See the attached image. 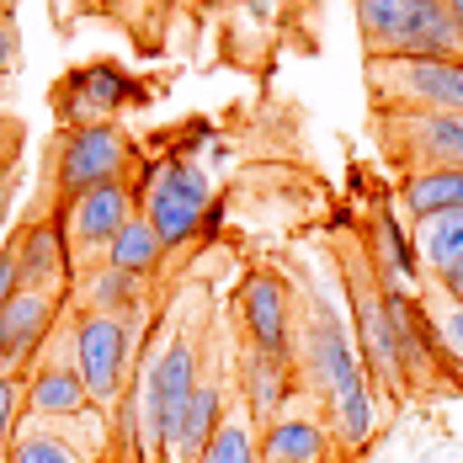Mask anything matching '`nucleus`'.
<instances>
[{"label":"nucleus","instance_id":"obj_1","mask_svg":"<svg viewBox=\"0 0 463 463\" xmlns=\"http://www.w3.org/2000/svg\"><path fill=\"white\" fill-rule=\"evenodd\" d=\"M197 383H203V357H197V341L186 330L144 357V368L128 383L134 405H139V458L144 463H165L171 442H176V426H182V411Z\"/></svg>","mask_w":463,"mask_h":463},{"label":"nucleus","instance_id":"obj_2","mask_svg":"<svg viewBox=\"0 0 463 463\" xmlns=\"http://www.w3.org/2000/svg\"><path fill=\"white\" fill-rule=\"evenodd\" d=\"M368 59H463V27L448 0H357Z\"/></svg>","mask_w":463,"mask_h":463},{"label":"nucleus","instance_id":"obj_3","mask_svg":"<svg viewBox=\"0 0 463 463\" xmlns=\"http://www.w3.org/2000/svg\"><path fill=\"white\" fill-rule=\"evenodd\" d=\"M346 298H352V335H357V357L368 373L373 394L383 405L405 400V373H400V346H394V320L383 304V282L373 272L368 250L346 256Z\"/></svg>","mask_w":463,"mask_h":463},{"label":"nucleus","instance_id":"obj_4","mask_svg":"<svg viewBox=\"0 0 463 463\" xmlns=\"http://www.w3.org/2000/svg\"><path fill=\"white\" fill-rule=\"evenodd\" d=\"M134 192H139V213L149 219V230L160 234L165 250H182L186 240H197L203 224H208V208H213V182L192 160H155V165H144Z\"/></svg>","mask_w":463,"mask_h":463},{"label":"nucleus","instance_id":"obj_5","mask_svg":"<svg viewBox=\"0 0 463 463\" xmlns=\"http://www.w3.org/2000/svg\"><path fill=\"white\" fill-rule=\"evenodd\" d=\"M134 346H139V320H118L96 309H80L70 320V357L86 378L96 411H118L123 389L134 383Z\"/></svg>","mask_w":463,"mask_h":463},{"label":"nucleus","instance_id":"obj_6","mask_svg":"<svg viewBox=\"0 0 463 463\" xmlns=\"http://www.w3.org/2000/svg\"><path fill=\"white\" fill-rule=\"evenodd\" d=\"M378 144L405 171H463V112L378 107Z\"/></svg>","mask_w":463,"mask_h":463},{"label":"nucleus","instance_id":"obj_7","mask_svg":"<svg viewBox=\"0 0 463 463\" xmlns=\"http://www.w3.org/2000/svg\"><path fill=\"white\" fill-rule=\"evenodd\" d=\"M134 165V139L118 123H86V128H64L53 149V186L59 203L75 192H91L107 182H128Z\"/></svg>","mask_w":463,"mask_h":463},{"label":"nucleus","instance_id":"obj_8","mask_svg":"<svg viewBox=\"0 0 463 463\" xmlns=\"http://www.w3.org/2000/svg\"><path fill=\"white\" fill-rule=\"evenodd\" d=\"M378 107L463 112V59H368Z\"/></svg>","mask_w":463,"mask_h":463},{"label":"nucleus","instance_id":"obj_9","mask_svg":"<svg viewBox=\"0 0 463 463\" xmlns=\"http://www.w3.org/2000/svg\"><path fill=\"white\" fill-rule=\"evenodd\" d=\"M298 373H304V383H309L320 400H335V394H346V389L368 383L363 357H357V335H352V325L341 320L325 298H315V309H309L304 341H298Z\"/></svg>","mask_w":463,"mask_h":463},{"label":"nucleus","instance_id":"obj_10","mask_svg":"<svg viewBox=\"0 0 463 463\" xmlns=\"http://www.w3.org/2000/svg\"><path fill=\"white\" fill-rule=\"evenodd\" d=\"M240 330H245V346L293 363L298 330H293V304H288V288L278 272H250L240 282Z\"/></svg>","mask_w":463,"mask_h":463},{"label":"nucleus","instance_id":"obj_11","mask_svg":"<svg viewBox=\"0 0 463 463\" xmlns=\"http://www.w3.org/2000/svg\"><path fill=\"white\" fill-rule=\"evenodd\" d=\"M134 213H139L134 182H107V186L75 192V197L59 203V224H64L70 250H107V240L123 230Z\"/></svg>","mask_w":463,"mask_h":463},{"label":"nucleus","instance_id":"obj_12","mask_svg":"<svg viewBox=\"0 0 463 463\" xmlns=\"http://www.w3.org/2000/svg\"><path fill=\"white\" fill-rule=\"evenodd\" d=\"M11 256H16V278H22L27 293L59 298V293L70 288V261H75V250H70L59 219H33V224H22L16 240H11Z\"/></svg>","mask_w":463,"mask_h":463},{"label":"nucleus","instance_id":"obj_13","mask_svg":"<svg viewBox=\"0 0 463 463\" xmlns=\"http://www.w3.org/2000/svg\"><path fill=\"white\" fill-rule=\"evenodd\" d=\"M128 96H134V80H128L118 64H86V70H75V75L59 86L53 112H59V123H70V128L112 123V112H118Z\"/></svg>","mask_w":463,"mask_h":463},{"label":"nucleus","instance_id":"obj_14","mask_svg":"<svg viewBox=\"0 0 463 463\" xmlns=\"http://www.w3.org/2000/svg\"><path fill=\"white\" fill-rule=\"evenodd\" d=\"M411 234L420 250V282L463 304V208L420 219V224H411Z\"/></svg>","mask_w":463,"mask_h":463},{"label":"nucleus","instance_id":"obj_15","mask_svg":"<svg viewBox=\"0 0 463 463\" xmlns=\"http://www.w3.org/2000/svg\"><path fill=\"white\" fill-rule=\"evenodd\" d=\"M22 405L33 411V420H59V416L91 411V394H86V378L75 368V357H48L38 368H27V378H22Z\"/></svg>","mask_w":463,"mask_h":463},{"label":"nucleus","instance_id":"obj_16","mask_svg":"<svg viewBox=\"0 0 463 463\" xmlns=\"http://www.w3.org/2000/svg\"><path fill=\"white\" fill-rule=\"evenodd\" d=\"M256 442H261V463H330L335 453L325 416H304V411H282V416L261 420Z\"/></svg>","mask_w":463,"mask_h":463},{"label":"nucleus","instance_id":"obj_17","mask_svg":"<svg viewBox=\"0 0 463 463\" xmlns=\"http://www.w3.org/2000/svg\"><path fill=\"white\" fill-rule=\"evenodd\" d=\"M293 389H298V373H293L288 357H267V352L245 346V357H240V405L250 411V420L282 416Z\"/></svg>","mask_w":463,"mask_h":463},{"label":"nucleus","instance_id":"obj_18","mask_svg":"<svg viewBox=\"0 0 463 463\" xmlns=\"http://www.w3.org/2000/svg\"><path fill=\"white\" fill-rule=\"evenodd\" d=\"M53 315H59V298H48V293H16L5 309H0V330H5V346H11V368L27 378L33 368V357L48 346V335H53Z\"/></svg>","mask_w":463,"mask_h":463},{"label":"nucleus","instance_id":"obj_19","mask_svg":"<svg viewBox=\"0 0 463 463\" xmlns=\"http://www.w3.org/2000/svg\"><path fill=\"white\" fill-rule=\"evenodd\" d=\"M368 261L373 272L389 282V288H411V293H420V250H416V234L400 224V213L394 208H378L368 224Z\"/></svg>","mask_w":463,"mask_h":463},{"label":"nucleus","instance_id":"obj_20","mask_svg":"<svg viewBox=\"0 0 463 463\" xmlns=\"http://www.w3.org/2000/svg\"><path fill=\"white\" fill-rule=\"evenodd\" d=\"M224 411H230V405H224V383H219L213 373H203V383L192 389V400H186V411H182V426H176V442H171L165 463H203V453H208V442H213Z\"/></svg>","mask_w":463,"mask_h":463},{"label":"nucleus","instance_id":"obj_21","mask_svg":"<svg viewBox=\"0 0 463 463\" xmlns=\"http://www.w3.org/2000/svg\"><path fill=\"white\" fill-rule=\"evenodd\" d=\"M400 208L405 219H437V213H458L463 208V171H405L400 176Z\"/></svg>","mask_w":463,"mask_h":463},{"label":"nucleus","instance_id":"obj_22","mask_svg":"<svg viewBox=\"0 0 463 463\" xmlns=\"http://www.w3.org/2000/svg\"><path fill=\"white\" fill-rule=\"evenodd\" d=\"M86 309L96 315H118V320H139L144 315V278L118 272V267H91L86 272Z\"/></svg>","mask_w":463,"mask_h":463},{"label":"nucleus","instance_id":"obj_23","mask_svg":"<svg viewBox=\"0 0 463 463\" xmlns=\"http://www.w3.org/2000/svg\"><path fill=\"white\" fill-rule=\"evenodd\" d=\"M101 261L107 267H118V272H134V278H149L160 261H165V245H160V234L149 230V219L134 213L123 230L107 240V250H101Z\"/></svg>","mask_w":463,"mask_h":463},{"label":"nucleus","instance_id":"obj_24","mask_svg":"<svg viewBox=\"0 0 463 463\" xmlns=\"http://www.w3.org/2000/svg\"><path fill=\"white\" fill-rule=\"evenodd\" d=\"M256 431H261V426H250V411H245V405H240V411H224V420H219V431H213L203 463H261Z\"/></svg>","mask_w":463,"mask_h":463},{"label":"nucleus","instance_id":"obj_25","mask_svg":"<svg viewBox=\"0 0 463 463\" xmlns=\"http://www.w3.org/2000/svg\"><path fill=\"white\" fill-rule=\"evenodd\" d=\"M5 463H91V458H86L75 442H64L53 426L33 420V426H22V431H16V442H11Z\"/></svg>","mask_w":463,"mask_h":463},{"label":"nucleus","instance_id":"obj_26","mask_svg":"<svg viewBox=\"0 0 463 463\" xmlns=\"http://www.w3.org/2000/svg\"><path fill=\"white\" fill-rule=\"evenodd\" d=\"M420 309H426V320H431V330H437L442 352H448V357H453V363L463 368V304L420 282Z\"/></svg>","mask_w":463,"mask_h":463},{"label":"nucleus","instance_id":"obj_27","mask_svg":"<svg viewBox=\"0 0 463 463\" xmlns=\"http://www.w3.org/2000/svg\"><path fill=\"white\" fill-rule=\"evenodd\" d=\"M22 373H0V463L11 453L16 431H22Z\"/></svg>","mask_w":463,"mask_h":463},{"label":"nucleus","instance_id":"obj_28","mask_svg":"<svg viewBox=\"0 0 463 463\" xmlns=\"http://www.w3.org/2000/svg\"><path fill=\"white\" fill-rule=\"evenodd\" d=\"M16 293H22V278H16V256H11V245H5V250H0V309H5Z\"/></svg>","mask_w":463,"mask_h":463},{"label":"nucleus","instance_id":"obj_29","mask_svg":"<svg viewBox=\"0 0 463 463\" xmlns=\"http://www.w3.org/2000/svg\"><path fill=\"white\" fill-rule=\"evenodd\" d=\"M16 59H22L16 27H11V16H0V75H11V70H16Z\"/></svg>","mask_w":463,"mask_h":463},{"label":"nucleus","instance_id":"obj_30","mask_svg":"<svg viewBox=\"0 0 463 463\" xmlns=\"http://www.w3.org/2000/svg\"><path fill=\"white\" fill-rule=\"evenodd\" d=\"M16 139H22V134H16V123H11V118H0V144H5V149H16ZM0 165H11V155H0Z\"/></svg>","mask_w":463,"mask_h":463},{"label":"nucleus","instance_id":"obj_31","mask_svg":"<svg viewBox=\"0 0 463 463\" xmlns=\"http://www.w3.org/2000/svg\"><path fill=\"white\" fill-rule=\"evenodd\" d=\"M11 182H16V171L0 165V219H5V203H11Z\"/></svg>","mask_w":463,"mask_h":463},{"label":"nucleus","instance_id":"obj_32","mask_svg":"<svg viewBox=\"0 0 463 463\" xmlns=\"http://www.w3.org/2000/svg\"><path fill=\"white\" fill-rule=\"evenodd\" d=\"M0 373H16V368H11V346H5V330H0Z\"/></svg>","mask_w":463,"mask_h":463},{"label":"nucleus","instance_id":"obj_33","mask_svg":"<svg viewBox=\"0 0 463 463\" xmlns=\"http://www.w3.org/2000/svg\"><path fill=\"white\" fill-rule=\"evenodd\" d=\"M250 11H256V16H267V11H272V0H250Z\"/></svg>","mask_w":463,"mask_h":463},{"label":"nucleus","instance_id":"obj_34","mask_svg":"<svg viewBox=\"0 0 463 463\" xmlns=\"http://www.w3.org/2000/svg\"><path fill=\"white\" fill-rule=\"evenodd\" d=\"M5 11H11V0H0V16H5Z\"/></svg>","mask_w":463,"mask_h":463},{"label":"nucleus","instance_id":"obj_35","mask_svg":"<svg viewBox=\"0 0 463 463\" xmlns=\"http://www.w3.org/2000/svg\"><path fill=\"white\" fill-rule=\"evenodd\" d=\"M5 91H11V86H5V75H0V96H5Z\"/></svg>","mask_w":463,"mask_h":463}]
</instances>
